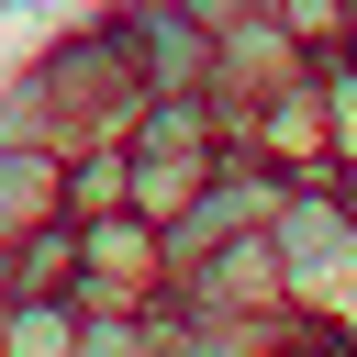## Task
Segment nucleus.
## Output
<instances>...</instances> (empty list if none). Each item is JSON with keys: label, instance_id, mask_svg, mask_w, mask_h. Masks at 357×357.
I'll list each match as a JSON object with an SVG mask.
<instances>
[{"label": "nucleus", "instance_id": "1", "mask_svg": "<svg viewBox=\"0 0 357 357\" xmlns=\"http://www.w3.org/2000/svg\"><path fill=\"white\" fill-rule=\"evenodd\" d=\"M268 257H279V301H312V312L357 324V212L312 167H290V190L268 212Z\"/></svg>", "mask_w": 357, "mask_h": 357}, {"label": "nucleus", "instance_id": "2", "mask_svg": "<svg viewBox=\"0 0 357 357\" xmlns=\"http://www.w3.org/2000/svg\"><path fill=\"white\" fill-rule=\"evenodd\" d=\"M33 78H45V100H56V123H67V145H89V134H123V112L145 100V78H134V56H123V33H112V11H89V22H67L45 56H33Z\"/></svg>", "mask_w": 357, "mask_h": 357}, {"label": "nucleus", "instance_id": "3", "mask_svg": "<svg viewBox=\"0 0 357 357\" xmlns=\"http://www.w3.org/2000/svg\"><path fill=\"white\" fill-rule=\"evenodd\" d=\"M156 279H167V257H156V223H145L134 201L78 223V279H67V301H89V312H145Z\"/></svg>", "mask_w": 357, "mask_h": 357}, {"label": "nucleus", "instance_id": "4", "mask_svg": "<svg viewBox=\"0 0 357 357\" xmlns=\"http://www.w3.org/2000/svg\"><path fill=\"white\" fill-rule=\"evenodd\" d=\"M112 33H123L145 89H201L212 78V22H190L178 0H112Z\"/></svg>", "mask_w": 357, "mask_h": 357}, {"label": "nucleus", "instance_id": "5", "mask_svg": "<svg viewBox=\"0 0 357 357\" xmlns=\"http://www.w3.org/2000/svg\"><path fill=\"white\" fill-rule=\"evenodd\" d=\"M67 279H78V223L67 212H33L0 245V290H67Z\"/></svg>", "mask_w": 357, "mask_h": 357}, {"label": "nucleus", "instance_id": "6", "mask_svg": "<svg viewBox=\"0 0 357 357\" xmlns=\"http://www.w3.org/2000/svg\"><path fill=\"white\" fill-rule=\"evenodd\" d=\"M0 357H78V301L67 290H0Z\"/></svg>", "mask_w": 357, "mask_h": 357}, {"label": "nucleus", "instance_id": "7", "mask_svg": "<svg viewBox=\"0 0 357 357\" xmlns=\"http://www.w3.org/2000/svg\"><path fill=\"white\" fill-rule=\"evenodd\" d=\"M33 212H56V145H0V245Z\"/></svg>", "mask_w": 357, "mask_h": 357}, {"label": "nucleus", "instance_id": "8", "mask_svg": "<svg viewBox=\"0 0 357 357\" xmlns=\"http://www.w3.org/2000/svg\"><path fill=\"white\" fill-rule=\"evenodd\" d=\"M0 145H67V123H56V100H45V78H33V67H11V78H0Z\"/></svg>", "mask_w": 357, "mask_h": 357}, {"label": "nucleus", "instance_id": "9", "mask_svg": "<svg viewBox=\"0 0 357 357\" xmlns=\"http://www.w3.org/2000/svg\"><path fill=\"white\" fill-rule=\"evenodd\" d=\"M78 357H145V312H89L78 301Z\"/></svg>", "mask_w": 357, "mask_h": 357}, {"label": "nucleus", "instance_id": "10", "mask_svg": "<svg viewBox=\"0 0 357 357\" xmlns=\"http://www.w3.org/2000/svg\"><path fill=\"white\" fill-rule=\"evenodd\" d=\"M290 45H324V33H346V0H257Z\"/></svg>", "mask_w": 357, "mask_h": 357}, {"label": "nucleus", "instance_id": "11", "mask_svg": "<svg viewBox=\"0 0 357 357\" xmlns=\"http://www.w3.org/2000/svg\"><path fill=\"white\" fill-rule=\"evenodd\" d=\"M178 11H190V22H212V33H223V22H245V11H257V0H178Z\"/></svg>", "mask_w": 357, "mask_h": 357}, {"label": "nucleus", "instance_id": "12", "mask_svg": "<svg viewBox=\"0 0 357 357\" xmlns=\"http://www.w3.org/2000/svg\"><path fill=\"white\" fill-rule=\"evenodd\" d=\"M0 11H45V0H0Z\"/></svg>", "mask_w": 357, "mask_h": 357}]
</instances>
